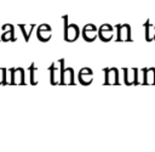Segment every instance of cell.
<instances>
[{
  "mask_svg": "<svg viewBox=\"0 0 155 152\" xmlns=\"http://www.w3.org/2000/svg\"><path fill=\"white\" fill-rule=\"evenodd\" d=\"M61 85H71L74 84V71L71 67L68 68H63L62 71V75H61Z\"/></svg>",
  "mask_w": 155,
  "mask_h": 152,
  "instance_id": "3",
  "label": "cell"
},
{
  "mask_svg": "<svg viewBox=\"0 0 155 152\" xmlns=\"http://www.w3.org/2000/svg\"><path fill=\"white\" fill-rule=\"evenodd\" d=\"M5 73H6V69L5 68H0V84L5 83V78H6Z\"/></svg>",
  "mask_w": 155,
  "mask_h": 152,
  "instance_id": "8",
  "label": "cell"
},
{
  "mask_svg": "<svg viewBox=\"0 0 155 152\" xmlns=\"http://www.w3.org/2000/svg\"><path fill=\"white\" fill-rule=\"evenodd\" d=\"M38 38L41 41H47L51 38V27L47 24H42L38 29Z\"/></svg>",
  "mask_w": 155,
  "mask_h": 152,
  "instance_id": "6",
  "label": "cell"
},
{
  "mask_svg": "<svg viewBox=\"0 0 155 152\" xmlns=\"http://www.w3.org/2000/svg\"><path fill=\"white\" fill-rule=\"evenodd\" d=\"M78 78H79V81H80L81 84L88 85V84L92 81V79H93L92 71H91L90 68H82V69H80Z\"/></svg>",
  "mask_w": 155,
  "mask_h": 152,
  "instance_id": "5",
  "label": "cell"
},
{
  "mask_svg": "<svg viewBox=\"0 0 155 152\" xmlns=\"http://www.w3.org/2000/svg\"><path fill=\"white\" fill-rule=\"evenodd\" d=\"M79 36V27L76 24H68L64 23V40L65 41H74Z\"/></svg>",
  "mask_w": 155,
  "mask_h": 152,
  "instance_id": "2",
  "label": "cell"
},
{
  "mask_svg": "<svg viewBox=\"0 0 155 152\" xmlns=\"http://www.w3.org/2000/svg\"><path fill=\"white\" fill-rule=\"evenodd\" d=\"M82 36L86 41H92L97 36V28L93 24H86L82 30Z\"/></svg>",
  "mask_w": 155,
  "mask_h": 152,
  "instance_id": "4",
  "label": "cell"
},
{
  "mask_svg": "<svg viewBox=\"0 0 155 152\" xmlns=\"http://www.w3.org/2000/svg\"><path fill=\"white\" fill-rule=\"evenodd\" d=\"M63 60L58 61V62H54L53 64H51V67L48 68L50 71V79H51V84L56 85V84H59L61 81V75H62V71H63Z\"/></svg>",
  "mask_w": 155,
  "mask_h": 152,
  "instance_id": "1",
  "label": "cell"
},
{
  "mask_svg": "<svg viewBox=\"0 0 155 152\" xmlns=\"http://www.w3.org/2000/svg\"><path fill=\"white\" fill-rule=\"evenodd\" d=\"M98 36L102 40H109L111 38V27L110 26H102L98 30Z\"/></svg>",
  "mask_w": 155,
  "mask_h": 152,
  "instance_id": "7",
  "label": "cell"
}]
</instances>
